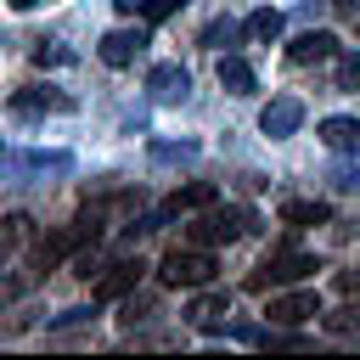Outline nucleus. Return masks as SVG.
<instances>
[{"label":"nucleus","instance_id":"20e7f679","mask_svg":"<svg viewBox=\"0 0 360 360\" xmlns=\"http://www.w3.org/2000/svg\"><path fill=\"white\" fill-rule=\"evenodd\" d=\"M141 259H118V264H107L101 276H96V287H90V298L96 304H112V298H124V292H135V281H141Z\"/></svg>","mask_w":360,"mask_h":360},{"label":"nucleus","instance_id":"423d86ee","mask_svg":"<svg viewBox=\"0 0 360 360\" xmlns=\"http://www.w3.org/2000/svg\"><path fill=\"white\" fill-rule=\"evenodd\" d=\"M141 51H146V34H141V28H112V34H101V45H96V56H101L107 68H129Z\"/></svg>","mask_w":360,"mask_h":360},{"label":"nucleus","instance_id":"393cba45","mask_svg":"<svg viewBox=\"0 0 360 360\" xmlns=\"http://www.w3.org/2000/svg\"><path fill=\"white\" fill-rule=\"evenodd\" d=\"M112 6H118L124 17H135V11H146V0H112Z\"/></svg>","mask_w":360,"mask_h":360},{"label":"nucleus","instance_id":"39448f33","mask_svg":"<svg viewBox=\"0 0 360 360\" xmlns=\"http://www.w3.org/2000/svg\"><path fill=\"white\" fill-rule=\"evenodd\" d=\"M276 326H304V321H315L321 315V298L309 292V287H298V292H281V298H270V309H264Z\"/></svg>","mask_w":360,"mask_h":360},{"label":"nucleus","instance_id":"a211bd4d","mask_svg":"<svg viewBox=\"0 0 360 360\" xmlns=\"http://www.w3.org/2000/svg\"><path fill=\"white\" fill-rule=\"evenodd\" d=\"M321 321H326V332L349 338V332H360V304H343V309H332V315H321Z\"/></svg>","mask_w":360,"mask_h":360},{"label":"nucleus","instance_id":"dca6fc26","mask_svg":"<svg viewBox=\"0 0 360 360\" xmlns=\"http://www.w3.org/2000/svg\"><path fill=\"white\" fill-rule=\"evenodd\" d=\"M242 34H248V39H276V34H281V11H270V6L253 11V17L242 22Z\"/></svg>","mask_w":360,"mask_h":360},{"label":"nucleus","instance_id":"0eeeda50","mask_svg":"<svg viewBox=\"0 0 360 360\" xmlns=\"http://www.w3.org/2000/svg\"><path fill=\"white\" fill-rule=\"evenodd\" d=\"M298 124H304V101H298V96H276V101L259 112V129H264L270 141H287Z\"/></svg>","mask_w":360,"mask_h":360},{"label":"nucleus","instance_id":"b1692460","mask_svg":"<svg viewBox=\"0 0 360 360\" xmlns=\"http://www.w3.org/2000/svg\"><path fill=\"white\" fill-rule=\"evenodd\" d=\"M332 180H338V191H360V163H343Z\"/></svg>","mask_w":360,"mask_h":360},{"label":"nucleus","instance_id":"9b49d317","mask_svg":"<svg viewBox=\"0 0 360 360\" xmlns=\"http://www.w3.org/2000/svg\"><path fill=\"white\" fill-rule=\"evenodd\" d=\"M214 73H219V84H225L231 96H253V84H259V79H253V68H248L242 56H219V68H214Z\"/></svg>","mask_w":360,"mask_h":360},{"label":"nucleus","instance_id":"bb28decb","mask_svg":"<svg viewBox=\"0 0 360 360\" xmlns=\"http://www.w3.org/2000/svg\"><path fill=\"white\" fill-rule=\"evenodd\" d=\"M332 6H354V0H332Z\"/></svg>","mask_w":360,"mask_h":360},{"label":"nucleus","instance_id":"f3484780","mask_svg":"<svg viewBox=\"0 0 360 360\" xmlns=\"http://www.w3.org/2000/svg\"><path fill=\"white\" fill-rule=\"evenodd\" d=\"M152 158L158 163H191L197 158V141H180V146L174 141H152Z\"/></svg>","mask_w":360,"mask_h":360},{"label":"nucleus","instance_id":"ddd939ff","mask_svg":"<svg viewBox=\"0 0 360 360\" xmlns=\"http://www.w3.org/2000/svg\"><path fill=\"white\" fill-rule=\"evenodd\" d=\"M231 309V298L225 292H208V298H197L191 304V326H202V332H219V315Z\"/></svg>","mask_w":360,"mask_h":360},{"label":"nucleus","instance_id":"2eb2a0df","mask_svg":"<svg viewBox=\"0 0 360 360\" xmlns=\"http://www.w3.org/2000/svg\"><path fill=\"white\" fill-rule=\"evenodd\" d=\"M281 219H287V225H326V219H332V208H326V202H287V208H281Z\"/></svg>","mask_w":360,"mask_h":360},{"label":"nucleus","instance_id":"aec40b11","mask_svg":"<svg viewBox=\"0 0 360 360\" xmlns=\"http://www.w3.org/2000/svg\"><path fill=\"white\" fill-rule=\"evenodd\" d=\"M90 315H96V309H90V304H73V309H62V315H51V321H45V326H51V332H68V326H84V321H90Z\"/></svg>","mask_w":360,"mask_h":360},{"label":"nucleus","instance_id":"f257e3e1","mask_svg":"<svg viewBox=\"0 0 360 360\" xmlns=\"http://www.w3.org/2000/svg\"><path fill=\"white\" fill-rule=\"evenodd\" d=\"M214 270H219V264H214L208 248H174V253H163L158 281H163V287H208Z\"/></svg>","mask_w":360,"mask_h":360},{"label":"nucleus","instance_id":"f8f14e48","mask_svg":"<svg viewBox=\"0 0 360 360\" xmlns=\"http://www.w3.org/2000/svg\"><path fill=\"white\" fill-rule=\"evenodd\" d=\"M45 107H51V112H68L73 96H51V90H17V96H11V112H22V118H28V112H45Z\"/></svg>","mask_w":360,"mask_h":360},{"label":"nucleus","instance_id":"4be33fe9","mask_svg":"<svg viewBox=\"0 0 360 360\" xmlns=\"http://www.w3.org/2000/svg\"><path fill=\"white\" fill-rule=\"evenodd\" d=\"M338 90H360V51H349L338 62Z\"/></svg>","mask_w":360,"mask_h":360},{"label":"nucleus","instance_id":"5701e85b","mask_svg":"<svg viewBox=\"0 0 360 360\" xmlns=\"http://www.w3.org/2000/svg\"><path fill=\"white\" fill-rule=\"evenodd\" d=\"M22 163H28V169H68L73 158H68V152H28Z\"/></svg>","mask_w":360,"mask_h":360},{"label":"nucleus","instance_id":"6e6552de","mask_svg":"<svg viewBox=\"0 0 360 360\" xmlns=\"http://www.w3.org/2000/svg\"><path fill=\"white\" fill-rule=\"evenodd\" d=\"M287 56H292L298 68H309V62H332V56H338V34H332V28H304V34L287 45Z\"/></svg>","mask_w":360,"mask_h":360},{"label":"nucleus","instance_id":"f03ea898","mask_svg":"<svg viewBox=\"0 0 360 360\" xmlns=\"http://www.w3.org/2000/svg\"><path fill=\"white\" fill-rule=\"evenodd\" d=\"M242 231H253V214H242V208H214V202H208V214L191 225V242H197V248H214V242H236Z\"/></svg>","mask_w":360,"mask_h":360},{"label":"nucleus","instance_id":"4468645a","mask_svg":"<svg viewBox=\"0 0 360 360\" xmlns=\"http://www.w3.org/2000/svg\"><path fill=\"white\" fill-rule=\"evenodd\" d=\"M34 236V219L28 214H11V219H0V259H11L22 242Z\"/></svg>","mask_w":360,"mask_h":360},{"label":"nucleus","instance_id":"412c9836","mask_svg":"<svg viewBox=\"0 0 360 360\" xmlns=\"http://www.w3.org/2000/svg\"><path fill=\"white\" fill-rule=\"evenodd\" d=\"M231 39H236V22H208V28H202V45H208V51H225Z\"/></svg>","mask_w":360,"mask_h":360},{"label":"nucleus","instance_id":"1a4fd4ad","mask_svg":"<svg viewBox=\"0 0 360 360\" xmlns=\"http://www.w3.org/2000/svg\"><path fill=\"white\" fill-rule=\"evenodd\" d=\"M146 90H152L158 101H186V90H191V73H186L180 62H158V68L146 73Z\"/></svg>","mask_w":360,"mask_h":360},{"label":"nucleus","instance_id":"7ed1b4c3","mask_svg":"<svg viewBox=\"0 0 360 360\" xmlns=\"http://www.w3.org/2000/svg\"><path fill=\"white\" fill-rule=\"evenodd\" d=\"M309 270H321L315 253H276V259H264V264L248 276V287H253V292H264V287H287V281H304Z\"/></svg>","mask_w":360,"mask_h":360},{"label":"nucleus","instance_id":"9d476101","mask_svg":"<svg viewBox=\"0 0 360 360\" xmlns=\"http://www.w3.org/2000/svg\"><path fill=\"white\" fill-rule=\"evenodd\" d=\"M321 146L326 152H360V118H321Z\"/></svg>","mask_w":360,"mask_h":360},{"label":"nucleus","instance_id":"a878e982","mask_svg":"<svg viewBox=\"0 0 360 360\" xmlns=\"http://www.w3.org/2000/svg\"><path fill=\"white\" fill-rule=\"evenodd\" d=\"M11 6H17V11H34V6H39V0H11Z\"/></svg>","mask_w":360,"mask_h":360},{"label":"nucleus","instance_id":"6ab92c4d","mask_svg":"<svg viewBox=\"0 0 360 360\" xmlns=\"http://www.w3.org/2000/svg\"><path fill=\"white\" fill-rule=\"evenodd\" d=\"M34 62H39V68H68V62H73V51H68V45H45V39H39V45H34Z\"/></svg>","mask_w":360,"mask_h":360}]
</instances>
